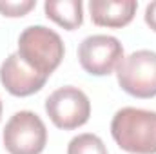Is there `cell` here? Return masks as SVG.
<instances>
[{"label": "cell", "instance_id": "obj_12", "mask_svg": "<svg viewBox=\"0 0 156 154\" xmlns=\"http://www.w3.org/2000/svg\"><path fill=\"white\" fill-rule=\"evenodd\" d=\"M145 24L153 31H156V0L147 4V7H145Z\"/></svg>", "mask_w": 156, "mask_h": 154}, {"label": "cell", "instance_id": "obj_5", "mask_svg": "<svg viewBox=\"0 0 156 154\" xmlns=\"http://www.w3.org/2000/svg\"><path fill=\"white\" fill-rule=\"evenodd\" d=\"M45 113L58 129L73 131L87 123L91 116V102L82 89L66 85L47 96Z\"/></svg>", "mask_w": 156, "mask_h": 154}, {"label": "cell", "instance_id": "obj_1", "mask_svg": "<svg viewBox=\"0 0 156 154\" xmlns=\"http://www.w3.org/2000/svg\"><path fill=\"white\" fill-rule=\"evenodd\" d=\"M111 134L120 149L131 154H156V113L123 107L111 121Z\"/></svg>", "mask_w": 156, "mask_h": 154}, {"label": "cell", "instance_id": "obj_2", "mask_svg": "<svg viewBox=\"0 0 156 154\" xmlns=\"http://www.w3.org/2000/svg\"><path fill=\"white\" fill-rule=\"evenodd\" d=\"M64 53L60 35L45 26H29L18 37V54L22 60L47 78L60 65Z\"/></svg>", "mask_w": 156, "mask_h": 154}, {"label": "cell", "instance_id": "obj_9", "mask_svg": "<svg viewBox=\"0 0 156 154\" xmlns=\"http://www.w3.org/2000/svg\"><path fill=\"white\" fill-rule=\"evenodd\" d=\"M45 16L62 26L67 31H73L83 22V4L82 0H47L44 4Z\"/></svg>", "mask_w": 156, "mask_h": 154}, {"label": "cell", "instance_id": "obj_7", "mask_svg": "<svg viewBox=\"0 0 156 154\" xmlns=\"http://www.w3.org/2000/svg\"><path fill=\"white\" fill-rule=\"evenodd\" d=\"M0 82L13 96H31L45 85L47 76L27 65L18 53H13L0 65Z\"/></svg>", "mask_w": 156, "mask_h": 154}, {"label": "cell", "instance_id": "obj_6", "mask_svg": "<svg viewBox=\"0 0 156 154\" xmlns=\"http://www.w3.org/2000/svg\"><path fill=\"white\" fill-rule=\"evenodd\" d=\"M78 60L89 75L105 76L111 75L123 60V47L115 37L93 35L82 40L78 47Z\"/></svg>", "mask_w": 156, "mask_h": 154}, {"label": "cell", "instance_id": "obj_11", "mask_svg": "<svg viewBox=\"0 0 156 154\" xmlns=\"http://www.w3.org/2000/svg\"><path fill=\"white\" fill-rule=\"evenodd\" d=\"M35 4H37L35 0H20V2H9V0H5V2H0V13L4 16H11V18L24 16L27 11H31L35 7Z\"/></svg>", "mask_w": 156, "mask_h": 154}, {"label": "cell", "instance_id": "obj_3", "mask_svg": "<svg viewBox=\"0 0 156 154\" xmlns=\"http://www.w3.org/2000/svg\"><path fill=\"white\" fill-rule=\"evenodd\" d=\"M116 76L127 94L134 98L156 96V53L140 49L123 56L116 67Z\"/></svg>", "mask_w": 156, "mask_h": 154}, {"label": "cell", "instance_id": "obj_4", "mask_svg": "<svg viewBox=\"0 0 156 154\" xmlns=\"http://www.w3.org/2000/svg\"><path fill=\"white\" fill-rule=\"evenodd\" d=\"M2 138L9 154H40L47 143V129L33 111H18L5 123Z\"/></svg>", "mask_w": 156, "mask_h": 154}, {"label": "cell", "instance_id": "obj_13", "mask_svg": "<svg viewBox=\"0 0 156 154\" xmlns=\"http://www.w3.org/2000/svg\"><path fill=\"white\" fill-rule=\"evenodd\" d=\"M0 120H2V102H0Z\"/></svg>", "mask_w": 156, "mask_h": 154}, {"label": "cell", "instance_id": "obj_8", "mask_svg": "<svg viewBox=\"0 0 156 154\" xmlns=\"http://www.w3.org/2000/svg\"><path fill=\"white\" fill-rule=\"evenodd\" d=\"M136 0H91V20L102 27H123L136 13Z\"/></svg>", "mask_w": 156, "mask_h": 154}, {"label": "cell", "instance_id": "obj_10", "mask_svg": "<svg viewBox=\"0 0 156 154\" xmlns=\"http://www.w3.org/2000/svg\"><path fill=\"white\" fill-rule=\"evenodd\" d=\"M67 154H107V147L96 134L83 132L69 142Z\"/></svg>", "mask_w": 156, "mask_h": 154}]
</instances>
